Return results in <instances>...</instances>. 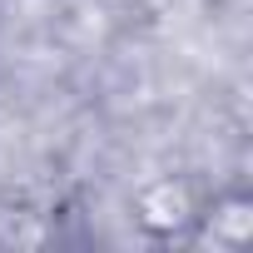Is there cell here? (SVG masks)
Listing matches in <instances>:
<instances>
[{
	"instance_id": "cell-1",
	"label": "cell",
	"mask_w": 253,
	"mask_h": 253,
	"mask_svg": "<svg viewBox=\"0 0 253 253\" xmlns=\"http://www.w3.org/2000/svg\"><path fill=\"white\" fill-rule=\"evenodd\" d=\"M134 218H139V228L154 233V238H184V233L194 228V218H199V204H194L189 184L159 179V184H149V189L134 199Z\"/></svg>"
},
{
	"instance_id": "cell-2",
	"label": "cell",
	"mask_w": 253,
	"mask_h": 253,
	"mask_svg": "<svg viewBox=\"0 0 253 253\" xmlns=\"http://www.w3.org/2000/svg\"><path fill=\"white\" fill-rule=\"evenodd\" d=\"M189 233H199V238L213 243L218 253L248 248V243H253V199H248V194H223V199H213L209 209H199V218H194Z\"/></svg>"
}]
</instances>
